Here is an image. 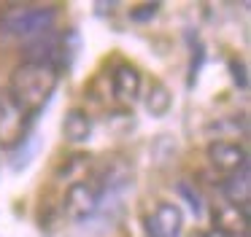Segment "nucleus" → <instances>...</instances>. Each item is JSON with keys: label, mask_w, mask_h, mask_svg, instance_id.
Masks as SVG:
<instances>
[{"label": "nucleus", "mask_w": 251, "mask_h": 237, "mask_svg": "<svg viewBox=\"0 0 251 237\" xmlns=\"http://www.w3.org/2000/svg\"><path fill=\"white\" fill-rule=\"evenodd\" d=\"M60 75L62 73L49 62L22 59V62L14 68L11 78H8V92H11L14 100L35 118L46 105H49L51 97H54Z\"/></svg>", "instance_id": "1"}, {"label": "nucleus", "mask_w": 251, "mask_h": 237, "mask_svg": "<svg viewBox=\"0 0 251 237\" xmlns=\"http://www.w3.org/2000/svg\"><path fill=\"white\" fill-rule=\"evenodd\" d=\"M103 202H105V189L98 178V170H92V175H89L87 181H81V183H76V186L62 191L60 213H62V218L78 224V221H87Z\"/></svg>", "instance_id": "2"}, {"label": "nucleus", "mask_w": 251, "mask_h": 237, "mask_svg": "<svg viewBox=\"0 0 251 237\" xmlns=\"http://www.w3.org/2000/svg\"><path fill=\"white\" fill-rule=\"evenodd\" d=\"M57 11L51 5H22V8H6L0 19V32L14 38H35L46 35L49 27L54 24Z\"/></svg>", "instance_id": "3"}, {"label": "nucleus", "mask_w": 251, "mask_h": 237, "mask_svg": "<svg viewBox=\"0 0 251 237\" xmlns=\"http://www.w3.org/2000/svg\"><path fill=\"white\" fill-rule=\"evenodd\" d=\"M33 116L14 100L8 86H0V148H17L30 132Z\"/></svg>", "instance_id": "4"}, {"label": "nucleus", "mask_w": 251, "mask_h": 237, "mask_svg": "<svg viewBox=\"0 0 251 237\" xmlns=\"http://www.w3.org/2000/svg\"><path fill=\"white\" fill-rule=\"evenodd\" d=\"M205 156L211 162L213 170H219L222 175H238L249 167V151H246L243 143L238 140H213L205 148Z\"/></svg>", "instance_id": "5"}, {"label": "nucleus", "mask_w": 251, "mask_h": 237, "mask_svg": "<svg viewBox=\"0 0 251 237\" xmlns=\"http://www.w3.org/2000/svg\"><path fill=\"white\" fill-rule=\"evenodd\" d=\"M146 232L151 237H181L184 232V213L176 202H159L146 215Z\"/></svg>", "instance_id": "6"}, {"label": "nucleus", "mask_w": 251, "mask_h": 237, "mask_svg": "<svg viewBox=\"0 0 251 237\" xmlns=\"http://www.w3.org/2000/svg\"><path fill=\"white\" fill-rule=\"evenodd\" d=\"M141 73H138L135 65L130 62H119L111 70V97H114L119 105L130 108L132 102L141 97Z\"/></svg>", "instance_id": "7"}, {"label": "nucleus", "mask_w": 251, "mask_h": 237, "mask_svg": "<svg viewBox=\"0 0 251 237\" xmlns=\"http://www.w3.org/2000/svg\"><path fill=\"white\" fill-rule=\"evenodd\" d=\"M95 170V162L89 154H71L60 162V167L54 170V183L62 189H71L76 183L87 181Z\"/></svg>", "instance_id": "8"}, {"label": "nucleus", "mask_w": 251, "mask_h": 237, "mask_svg": "<svg viewBox=\"0 0 251 237\" xmlns=\"http://www.w3.org/2000/svg\"><path fill=\"white\" fill-rule=\"evenodd\" d=\"M213 229L227 232V235L249 237V210L238 208L232 202H224L213 210Z\"/></svg>", "instance_id": "9"}, {"label": "nucleus", "mask_w": 251, "mask_h": 237, "mask_svg": "<svg viewBox=\"0 0 251 237\" xmlns=\"http://www.w3.org/2000/svg\"><path fill=\"white\" fill-rule=\"evenodd\" d=\"M62 135H65L68 143L81 145L92 138V118L84 108H71L62 118Z\"/></svg>", "instance_id": "10"}, {"label": "nucleus", "mask_w": 251, "mask_h": 237, "mask_svg": "<svg viewBox=\"0 0 251 237\" xmlns=\"http://www.w3.org/2000/svg\"><path fill=\"white\" fill-rule=\"evenodd\" d=\"M224 191H227V202L249 210V170L238 172V175H229L227 183H224Z\"/></svg>", "instance_id": "11"}, {"label": "nucleus", "mask_w": 251, "mask_h": 237, "mask_svg": "<svg viewBox=\"0 0 251 237\" xmlns=\"http://www.w3.org/2000/svg\"><path fill=\"white\" fill-rule=\"evenodd\" d=\"M170 105H173V95L168 92V86L159 84V81H154L151 89H149L146 95V108L151 116H165V113L170 111Z\"/></svg>", "instance_id": "12"}, {"label": "nucleus", "mask_w": 251, "mask_h": 237, "mask_svg": "<svg viewBox=\"0 0 251 237\" xmlns=\"http://www.w3.org/2000/svg\"><path fill=\"white\" fill-rule=\"evenodd\" d=\"M205 237H240V235H227V232H219V229H211V232H205Z\"/></svg>", "instance_id": "13"}, {"label": "nucleus", "mask_w": 251, "mask_h": 237, "mask_svg": "<svg viewBox=\"0 0 251 237\" xmlns=\"http://www.w3.org/2000/svg\"><path fill=\"white\" fill-rule=\"evenodd\" d=\"M189 237H205V232H200V229H195V232H192V235Z\"/></svg>", "instance_id": "14"}, {"label": "nucleus", "mask_w": 251, "mask_h": 237, "mask_svg": "<svg viewBox=\"0 0 251 237\" xmlns=\"http://www.w3.org/2000/svg\"><path fill=\"white\" fill-rule=\"evenodd\" d=\"M3 14H6V8H3V3H0V19H3Z\"/></svg>", "instance_id": "15"}]
</instances>
